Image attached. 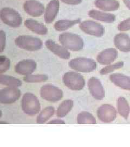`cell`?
<instances>
[{"label": "cell", "instance_id": "obj_30", "mask_svg": "<svg viewBox=\"0 0 130 147\" xmlns=\"http://www.w3.org/2000/svg\"><path fill=\"white\" fill-rule=\"evenodd\" d=\"M11 67V61L5 56H0V74L5 73Z\"/></svg>", "mask_w": 130, "mask_h": 147}, {"label": "cell", "instance_id": "obj_29", "mask_svg": "<svg viewBox=\"0 0 130 147\" xmlns=\"http://www.w3.org/2000/svg\"><path fill=\"white\" fill-rule=\"evenodd\" d=\"M124 63L123 62H119L117 63L113 64H109L107 65L106 67L101 69V70L99 71L101 75H107L108 74L112 73L116 70H118L119 69L121 68L124 67Z\"/></svg>", "mask_w": 130, "mask_h": 147}, {"label": "cell", "instance_id": "obj_2", "mask_svg": "<svg viewBox=\"0 0 130 147\" xmlns=\"http://www.w3.org/2000/svg\"><path fill=\"white\" fill-rule=\"evenodd\" d=\"M21 107L23 112L28 116L38 115L41 111L40 102L35 95L27 92L25 93L21 100Z\"/></svg>", "mask_w": 130, "mask_h": 147}, {"label": "cell", "instance_id": "obj_14", "mask_svg": "<svg viewBox=\"0 0 130 147\" xmlns=\"http://www.w3.org/2000/svg\"><path fill=\"white\" fill-rule=\"evenodd\" d=\"M45 44L47 49L59 58L68 59L70 57L71 53L67 49L63 47L61 44L60 45L51 39L46 40Z\"/></svg>", "mask_w": 130, "mask_h": 147}, {"label": "cell", "instance_id": "obj_1", "mask_svg": "<svg viewBox=\"0 0 130 147\" xmlns=\"http://www.w3.org/2000/svg\"><path fill=\"white\" fill-rule=\"evenodd\" d=\"M59 40L63 47L72 51H80L84 47L83 38L71 32H64L60 34Z\"/></svg>", "mask_w": 130, "mask_h": 147}, {"label": "cell", "instance_id": "obj_5", "mask_svg": "<svg viewBox=\"0 0 130 147\" xmlns=\"http://www.w3.org/2000/svg\"><path fill=\"white\" fill-rule=\"evenodd\" d=\"M68 65L74 70L83 73H91L97 68V63L94 59L85 57L72 59L69 62Z\"/></svg>", "mask_w": 130, "mask_h": 147}, {"label": "cell", "instance_id": "obj_17", "mask_svg": "<svg viewBox=\"0 0 130 147\" xmlns=\"http://www.w3.org/2000/svg\"><path fill=\"white\" fill-rule=\"evenodd\" d=\"M114 44L120 51L130 52V37L128 34L123 33L116 34L114 38Z\"/></svg>", "mask_w": 130, "mask_h": 147}, {"label": "cell", "instance_id": "obj_18", "mask_svg": "<svg viewBox=\"0 0 130 147\" xmlns=\"http://www.w3.org/2000/svg\"><path fill=\"white\" fill-rule=\"evenodd\" d=\"M24 25L28 30L33 33L45 36L48 33V28L43 24L34 19H29L24 22Z\"/></svg>", "mask_w": 130, "mask_h": 147}, {"label": "cell", "instance_id": "obj_31", "mask_svg": "<svg viewBox=\"0 0 130 147\" xmlns=\"http://www.w3.org/2000/svg\"><path fill=\"white\" fill-rule=\"evenodd\" d=\"M118 30L122 32L130 30V18L120 22L118 25Z\"/></svg>", "mask_w": 130, "mask_h": 147}, {"label": "cell", "instance_id": "obj_32", "mask_svg": "<svg viewBox=\"0 0 130 147\" xmlns=\"http://www.w3.org/2000/svg\"><path fill=\"white\" fill-rule=\"evenodd\" d=\"M7 42L6 33L3 30H0V53H3L5 50Z\"/></svg>", "mask_w": 130, "mask_h": 147}, {"label": "cell", "instance_id": "obj_23", "mask_svg": "<svg viewBox=\"0 0 130 147\" xmlns=\"http://www.w3.org/2000/svg\"><path fill=\"white\" fill-rule=\"evenodd\" d=\"M0 84L9 87L19 88L22 86V81L15 77L0 74Z\"/></svg>", "mask_w": 130, "mask_h": 147}, {"label": "cell", "instance_id": "obj_6", "mask_svg": "<svg viewBox=\"0 0 130 147\" xmlns=\"http://www.w3.org/2000/svg\"><path fill=\"white\" fill-rule=\"evenodd\" d=\"M63 83L68 88L79 91L83 89L85 86V80L83 75L75 71H69L63 75Z\"/></svg>", "mask_w": 130, "mask_h": 147}, {"label": "cell", "instance_id": "obj_4", "mask_svg": "<svg viewBox=\"0 0 130 147\" xmlns=\"http://www.w3.org/2000/svg\"><path fill=\"white\" fill-rule=\"evenodd\" d=\"M0 19L8 26L17 28L22 23V18L20 14L15 9L5 7L0 11Z\"/></svg>", "mask_w": 130, "mask_h": 147}, {"label": "cell", "instance_id": "obj_16", "mask_svg": "<svg viewBox=\"0 0 130 147\" xmlns=\"http://www.w3.org/2000/svg\"><path fill=\"white\" fill-rule=\"evenodd\" d=\"M118 53L114 48H109L99 53L97 57V61L101 65H107L113 63L118 57Z\"/></svg>", "mask_w": 130, "mask_h": 147}, {"label": "cell", "instance_id": "obj_35", "mask_svg": "<svg viewBox=\"0 0 130 147\" xmlns=\"http://www.w3.org/2000/svg\"><path fill=\"white\" fill-rule=\"evenodd\" d=\"M125 5L130 10V0H123Z\"/></svg>", "mask_w": 130, "mask_h": 147}, {"label": "cell", "instance_id": "obj_13", "mask_svg": "<svg viewBox=\"0 0 130 147\" xmlns=\"http://www.w3.org/2000/svg\"><path fill=\"white\" fill-rule=\"evenodd\" d=\"M89 92L94 99L98 100L103 99L105 95L104 87L99 79L91 78L88 81Z\"/></svg>", "mask_w": 130, "mask_h": 147}, {"label": "cell", "instance_id": "obj_25", "mask_svg": "<svg viewBox=\"0 0 130 147\" xmlns=\"http://www.w3.org/2000/svg\"><path fill=\"white\" fill-rule=\"evenodd\" d=\"M55 109L53 106H48L40 112L37 116V123L43 124L46 123L54 115Z\"/></svg>", "mask_w": 130, "mask_h": 147}, {"label": "cell", "instance_id": "obj_36", "mask_svg": "<svg viewBox=\"0 0 130 147\" xmlns=\"http://www.w3.org/2000/svg\"><path fill=\"white\" fill-rule=\"evenodd\" d=\"M2 112L0 110V118L2 117Z\"/></svg>", "mask_w": 130, "mask_h": 147}, {"label": "cell", "instance_id": "obj_21", "mask_svg": "<svg viewBox=\"0 0 130 147\" xmlns=\"http://www.w3.org/2000/svg\"><path fill=\"white\" fill-rule=\"evenodd\" d=\"M94 5L99 10L104 11H111L118 10L120 4L116 0H95Z\"/></svg>", "mask_w": 130, "mask_h": 147}, {"label": "cell", "instance_id": "obj_24", "mask_svg": "<svg viewBox=\"0 0 130 147\" xmlns=\"http://www.w3.org/2000/svg\"><path fill=\"white\" fill-rule=\"evenodd\" d=\"M80 20H60L57 21L54 27L56 31L59 32L65 31L74 25L80 23Z\"/></svg>", "mask_w": 130, "mask_h": 147}, {"label": "cell", "instance_id": "obj_11", "mask_svg": "<svg viewBox=\"0 0 130 147\" xmlns=\"http://www.w3.org/2000/svg\"><path fill=\"white\" fill-rule=\"evenodd\" d=\"M23 9L27 14L33 17H39L44 14V5L37 0H27L24 3Z\"/></svg>", "mask_w": 130, "mask_h": 147}, {"label": "cell", "instance_id": "obj_20", "mask_svg": "<svg viewBox=\"0 0 130 147\" xmlns=\"http://www.w3.org/2000/svg\"><path fill=\"white\" fill-rule=\"evenodd\" d=\"M111 81L121 89L130 90V77L122 74H113L109 76Z\"/></svg>", "mask_w": 130, "mask_h": 147}, {"label": "cell", "instance_id": "obj_3", "mask_svg": "<svg viewBox=\"0 0 130 147\" xmlns=\"http://www.w3.org/2000/svg\"><path fill=\"white\" fill-rule=\"evenodd\" d=\"M15 43L17 47L28 51H37L43 47L41 40L37 37L29 35H22L17 37Z\"/></svg>", "mask_w": 130, "mask_h": 147}, {"label": "cell", "instance_id": "obj_12", "mask_svg": "<svg viewBox=\"0 0 130 147\" xmlns=\"http://www.w3.org/2000/svg\"><path fill=\"white\" fill-rule=\"evenodd\" d=\"M37 67V63L35 61L32 59H24L16 64L15 71L16 73L25 76L33 73Z\"/></svg>", "mask_w": 130, "mask_h": 147}, {"label": "cell", "instance_id": "obj_26", "mask_svg": "<svg viewBox=\"0 0 130 147\" xmlns=\"http://www.w3.org/2000/svg\"><path fill=\"white\" fill-rule=\"evenodd\" d=\"M117 110L120 116L127 119L130 114V107L127 100L120 96L117 100Z\"/></svg>", "mask_w": 130, "mask_h": 147}, {"label": "cell", "instance_id": "obj_27", "mask_svg": "<svg viewBox=\"0 0 130 147\" xmlns=\"http://www.w3.org/2000/svg\"><path fill=\"white\" fill-rule=\"evenodd\" d=\"M77 123L79 124H95L97 123V121L91 113L83 111L77 116Z\"/></svg>", "mask_w": 130, "mask_h": 147}, {"label": "cell", "instance_id": "obj_22", "mask_svg": "<svg viewBox=\"0 0 130 147\" xmlns=\"http://www.w3.org/2000/svg\"><path fill=\"white\" fill-rule=\"evenodd\" d=\"M74 106L73 100H64L60 104L57 110V116L58 118H63L67 115L72 110Z\"/></svg>", "mask_w": 130, "mask_h": 147}, {"label": "cell", "instance_id": "obj_33", "mask_svg": "<svg viewBox=\"0 0 130 147\" xmlns=\"http://www.w3.org/2000/svg\"><path fill=\"white\" fill-rule=\"evenodd\" d=\"M63 3L69 5H78L81 3L83 0H60Z\"/></svg>", "mask_w": 130, "mask_h": 147}, {"label": "cell", "instance_id": "obj_28", "mask_svg": "<svg viewBox=\"0 0 130 147\" xmlns=\"http://www.w3.org/2000/svg\"><path fill=\"white\" fill-rule=\"evenodd\" d=\"M48 80V76L45 74H37V75H29L25 76L23 78L25 82L28 84L41 83L46 82Z\"/></svg>", "mask_w": 130, "mask_h": 147}, {"label": "cell", "instance_id": "obj_19", "mask_svg": "<svg viewBox=\"0 0 130 147\" xmlns=\"http://www.w3.org/2000/svg\"><path fill=\"white\" fill-rule=\"evenodd\" d=\"M89 16L95 20L105 23H113L115 20V16L114 14L101 10L92 9L89 11Z\"/></svg>", "mask_w": 130, "mask_h": 147}, {"label": "cell", "instance_id": "obj_8", "mask_svg": "<svg viewBox=\"0 0 130 147\" xmlns=\"http://www.w3.org/2000/svg\"><path fill=\"white\" fill-rule=\"evenodd\" d=\"M79 27L85 33L94 37H102L105 33V28L103 26L95 21H83L80 22Z\"/></svg>", "mask_w": 130, "mask_h": 147}, {"label": "cell", "instance_id": "obj_15", "mask_svg": "<svg viewBox=\"0 0 130 147\" xmlns=\"http://www.w3.org/2000/svg\"><path fill=\"white\" fill-rule=\"evenodd\" d=\"M60 8L59 0H51L47 5L44 12V20L47 24H51L55 19Z\"/></svg>", "mask_w": 130, "mask_h": 147}, {"label": "cell", "instance_id": "obj_10", "mask_svg": "<svg viewBox=\"0 0 130 147\" xmlns=\"http://www.w3.org/2000/svg\"><path fill=\"white\" fill-rule=\"evenodd\" d=\"M97 116L99 120L104 123H111L116 119L117 111L112 105L104 104L98 108Z\"/></svg>", "mask_w": 130, "mask_h": 147}, {"label": "cell", "instance_id": "obj_7", "mask_svg": "<svg viewBox=\"0 0 130 147\" xmlns=\"http://www.w3.org/2000/svg\"><path fill=\"white\" fill-rule=\"evenodd\" d=\"M40 96L42 99L51 102H56L62 99L63 90L51 84L42 86L40 89Z\"/></svg>", "mask_w": 130, "mask_h": 147}, {"label": "cell", "instance_id": "obj_34", "mask_svg": "<svg viewBox=\"0 0 130 147\" xmlns=\"http://www.w3.org/2000/svg\"><path fill=\"white\" fill-rule=\"evenodd\" d=\"M47 124H65V122L60 118H57V119H54L52 121H49Z\"/></svg>", "mask_w": 130, "mask_h": 147}, {"label": "cell", "instance_id": "obj_9", "mask_svg": "<svg viewBox=\"0 0 130 147\" xmlns=\"http://www.w3.org/2000/svg\"><path fill=\"white\" fill-rule=\"evenodd\" d=\"M21 90L17 87H5L0 90V103L9 105L15 102L20 98Z\"/></svg>", "mask_w": 130, "mask_h": 147}, {"label": "cell", "instance_id": "obj_37", "mask_svg": "<svg viewBox=\"0 0 130 147\" xmlns=\"http://www.w3.org/2000/svg\"><path fill=\"white\" fill-rule=\"evenodd\" d=\"M0 124H7V123H6L5 121H0Z\"/></svg>", "mask_w": 130, "mask_h": 147}]
</instances>
